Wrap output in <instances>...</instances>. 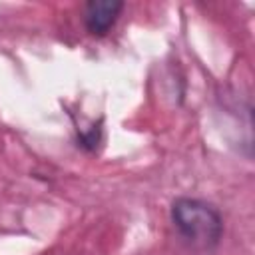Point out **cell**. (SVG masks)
Instances as JSON below:
<instances>
[{
    "label": "cell",
    "instance_id": "1",
    "mask_svg": "<svg viewBox=\"0 0 255 255\" xmlns=\"http://www.w3.org/2000/svg\"><path fill=\"white\" fill-rule=\"evenodd\" d=\"M171 221L181 239L195 251H211L223 237V217L207 201L177 197L169 209Z\"/></svg>",
    "mask_w": 255,
    "mask_h": 255
},
{
    "label": "cell",
    "instance_id": "2",
    "mask_svg": "<svg viewBox=\"0 0 255 255\" xmlns=\"http://www.w3.org/2000/svg\"><path fill=\"white\" fill-rule=\"evenodd\" d=\"M124 10L122 0H90L84 6V24L92 36H106Z\"/></svg>",
    "mask_w": 255,
    "mask_h": 255
}]
</instances>
